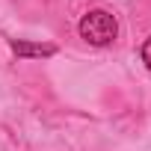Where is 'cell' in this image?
<instances>
[{
  "mask_svg": "<svg viewBox=\"0 0 151 151\" xmlns=\"http://www.w3.org/2000/svg\"><path fill=\"white\" fill-rule=\"evenodd\" d=\"M139 56H142V62L148 65V71H151V36L142 42V50H139Z\"/></svg>",
  "mask_w": 151,
  "mask_h": 151,
  "instance_id": "cell-3",
  "label": "cell"
},
{
  "mask_svg": "<svg viewBox=\"0 0 151 151\" xmlns=\"http://www.w3.org/2000/svg\"><path fill=\"white\" fill-rule=\"evenodd\" d=\"M15 56H27V59H36V56H53L56 47L53 45H33V42H12L9 45Z\"/></svg>",
  "mask_w": 151,
  "mask_h": 151,
  "instance_id": "cell-2",
  "label": "cell"
},
{
  "mask_svg": "<svg viewBox=\"0 0 151 151\" xmlns=\"http://www.w3.org/2000/svg\"><path fill=\"white\" fill-rule=\"evenodd\" d=\"M77 33H80L83 42H89V45H95V47H107V45H113L116 36H119V21H116V15H110L107 9H92V12H86V15L80 18Z\"/></svg>",
  "mask_w": 151,
  "mask_h": 151,
  "instance_id": "cell-1",
  "label": "cell"
}]
</instances>
